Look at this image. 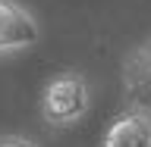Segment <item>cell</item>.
Here are the masks:
<instances>
[{
  "label": "cell",
  "instance_id": "1",
  "mask_svg": "<svg viewBox=\"0 0 151 147\" xmlns=\"http://www.w3.org/2000/svg\"><path fill=\"white\" fill-rule=\"evenodd\" d=\"M85 110H88V82L82 72H60L44 85L41 116L47 125L66 129L82 119Z\"/></svg>",
  "mask_w": 151,
  "mask_h": 147
},
{
  "label": "cell",
  "instance_id": "2",
  "mask_svg": "<svg viewBox=\"0 0 151 147\" xmlns=\"http://www.w3.org/2000/svg\"><path fill=\"white\" fill-rule=\"evenodd\" d=\"M123 94L132 110L151 116V38L123 60Z\"/></svg>",
  "mask_w": 151,
  "mask_h": 147
},
{
  "label": "cell",
  "instance_id": "3",
  "mask_svg": "<svg viewBox=\"0 0 151 147\" xmlns=\"http://www.w3.org/2000/svg\"><path fill=\"white\" fill-rule=\"evenodd\" d=\"M38 38H41L38 19L16 0H0V53L25 50L38 44Z\"/></svg>",
  "mask_w": 151,
  "mask_h": 147
},
{
  "label": "cell",
  "instance_id": "4",
  "mask_svg": "<svg viewBox=\"0 0 151 147\" xmlns=\"http://www.w3.org/2000/svg\"><path fill=\"white\" fill-rule=\"evenodd\" d=\"M101 147H151V116L126 107L110 119Z\"/></svg>",
  "mask_w": 151,
  "mask_h": 147
},
{
  "label": "cell",
  "instance_id": "5",
  "mask_svg": "<svg viewBox=\"0 0 151 147\" xmlns=\"http://www.w3.org/2000/svg\"><path fill=\"white\" fill-rule=\"evenodd\" d=\"M0 147H41V144L25 138V135H3V138H0Z\"/></svg>",
  "mask_w": 151,
  "mask_h": 147
}]
</instances>
